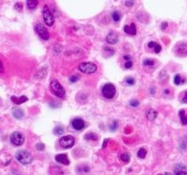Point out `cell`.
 <instances>
[{
    "label": "cell",
    "mask_w": 187,
    "mask_h": 175,
    "mask_svg": "<svg viewBox=\"0 0 187 175\" xmlns=\"http://www.w3.org/2000/svg\"><path fill=\"white\" fill-rule=\"evenodd\" d=\"M49 88H50V90L52 91V93L59 99H64L66 97V92H65L64 88L57 80H56V79L52 80L50 82Z\"/></svg>",
    "instance_id": "obj_1"
},
{
    "label": "cell",
    "mask_w": 187,
    "mask_h": 175,
    "mask_svg": "<svg viewBox=\"0 0 187 175\" xmlns=\"http://www.w3.org/2000/svg\"><path fill=\"white\" fill-rule=\"evenodd\" d=\"M16 158L18 160V162H20L23 165L29 164V163L32 162V160H33V157L30 154V152H28L27 151H25V150L18 151L16 153Z\"/></svg>",
    "instance_id": "obj_2"
},
{
    "label": "cell",
    "mask_w": 187,
    "mask_h": 175,
    "mask_svg": "<svg viewBox=\"0 0 187 175\" xmlns=\"http://www.w3.org/2000/svg\"><path fill=\"white\" fill-rule=\"evenodd\" d=\"M102 95L106 99H113L115 95H116V88L111 83H107L102 87Z\"/></svg>",
    "instance_id": "obj_3"
},
{
    "label": "cell",
    "mask_w": 187,
    "mask_h": 175,
    "mask_svg": "<svg viewBox=\"0 0 187 175\" xmlns=\"http://www.w3.org/2000/svg\"><path fill=\"white\" fill-rule=\"evenodd\" d=\"M79 69L85 74H92L97 71V66L92 62H83L79 65Z\"/></svg>",
    "instance_id": "obj_4"
},
{
    "label": "cell",
    "mask_w": 187,
    "mask_h": 175,
    "mask_svg": "<svg viewBox=\"0 0 187 175\" xmlns=\"http://www.w3.org/2000/svg\"><path fill=\"white\" fill-rule=\"evenodd\" d=\"M42 15H43V18H44V22L47 26H52L55 23V19L52 13L50 12L49 7L46 5L42 10Z\"/></svg>",
    "instance_id": "obj_5"
},
{
    "label": "cell",
    "mask_w": 187,
    "mask_h": 175,
    "mask_svg": "<svg viewBox=\"0 0 187 175\" xmlns=\"http://www.w3.org/2000/svg\"><path fill=\"white\" fill-rule=\"evenodd\" d=\"M75 144V138L72 135H67L60 140V145L64 149H69Z\"/></svg>",
    "instance_id": "obj_6"
},
{
    "label": "cell",
    "mask_w": 187,
    "mask_h": 175,
    "mask_svg": "<svg viewBox=\"0 0 187 175\" xmlns=\"http://www.w3.org/2000/svg\"><path fill=\"white\" fill-rule=\"evenodd\" d=\"M10 141L15 146H21L25 141V136L21 132L16 131L10 135Z\"/></svg>",
    "instance_id": "obj_7"
},
{
    "label": "cell",
    "mask_w": 187,
    "mask_h": 175,
    "mask_svg": "<svg viewBox=\"0 0 187 175\" xmlns=\"http://www.w3.org/2000/svg\"><path fill=\"white\" fill-rule=\"evenodd\" d=\"M35 31L36 33L44 40H48L49 38V33L48 31V29L46 28L45 26H43L42 24H38L35 26Z\"/></svg>",
    "instance_id": "obj_8"
},
{
    "label": "cell",
    "mask_w": 187,
    "mask_h": 175,
    "mask_svg": "<svg viewBox=\"0 0 187 175\" xmlns=\"http://www.w3.org/2000/svg\"><path fill=\"white\" fill-rule=\"evenodd\" d=\"M174 51L179 57H186L187 56V42H181L177 44L174 49Z\"/></svg>",
    "instance_id": "obj_9"
},
{
    "label": "cell",
    "mask_w": 187,
    "mask_h": 175,
    "mask_svg": "<svg viewBox=\"0 0 187 175\" xmlns=\"http://www.w3.org/2000/svg\"><path fill=\"white\" fill-rule=\"evenodd\" d=\"M71 124H72V127L76 129V130H81L85 128V122L83 120L81 119H75L72 121V122H71Z\"/></svg>",
    "instance_id": "obj_10"
},
{
    "label": "cell",
    "mask_w": 187,
    "mask_h": 175,
    "mask_svg": "<svg viewBox=\"0 0 187 175\" xmlns=\"http://www.w3.org/2000/svg\"><path fill=\"white\" fill-rule=\"evenodd\" d=\"M106 40L109 44H116L119 40V35L117 33H115L113 31L110 32L107 37H106Z\"/></svg>",
    "instance_id": "obj_11"
},
{
    "label": "cell",
    "mask_w": 187,
    "mask_h": 175,
    "mask_svg": "<svg viewBox=\"0 0 187 175\" xmlns=\"http://www.w3.org/2000/svg\"><path fill=\"white\" fill-rule=\"evenodd\" d=\"M55 160H57V162H60L63 165H68L69 164V160L67 156V154H57L56 157H55Z\"/></svg>",
    "instance_id": "obj_12"
},
{
    "label": "cell",
    "mask_w": 187,
    "mask_h": 175,
    "mask_svg": "<svg viewBox=\"0 0 187 175\" xmlns=\"http://www.w3.org/2000/svg\"><path fill=\"white\" fill-rule=\"evenodd\" d=\"M124 32L128 35H136L137 33V29H136V26H135V24L134 23H132L131 25H126L124 26Z\"/></svg>",
    "instance_id": "obj_13"
},
{
    "label": "cell",
    "mask_w": 187,
    "mask_h": 175,
    "mask_svg": "<svg viewBox=\"0 0 187 175\" xmlns=\"http://www.w3.org/2000/svg\"><path fill=\"white\" fill-rule=\"evenodd\" d=\"M174 174L176 175L187 174V167L183 164H177L174 168Z\"/></svg>",
    "instance_id": "obj_14"
},
{
    "label": "cell",
    "mask_w": 187,
    "mask_h": 175,
    "mask_svg": "<svg viewBox=\"0 0 187 175\" xmlns=\"http://www.w3.org/2000/svg\"><path fill=\"white\" fill-rule=\"evenodd\" d=\"M27 99H27L26 96H21L20 98H17V97H15V96H13V97L11 98V100H12L15 104H18V105L24 103V102L27 101Z\"/></svg>",
    "instance_id": "obj_15"
},
{
    "label": "cell",
    "mask_w": 187,
    "mask_h": 175,
    "mask_svg": "<svg viewBox=\"0 0 187 175\" xmlns=\"http://www.w3.org/2000/svg\"><path fill=\"white\" fill-rule=\"evenodd\" d=\"M47 72H48V68L47 67H44V68H42L37 74H36V78L38 79H44L46 76H47Z\"/></svg>",
    "instance_id": "obj_16"
},
{
    "label": "cell",
    "mask_w": 187,
    "mask_h": 175,
    "mask_svg": "<svg viewBox=\"0 0 187 175\" xmlns=\"http://www.w3.org/2000/svg\"><path fill=\"white\" fill-rule=\"evenodd\" d=\"M148 47H149V48H153L155 53H160L161 50H162V47L159 45V44L156 43V42H154V41L149 42V43H148Z\"/></svg>",
    "instance_id": "obj_17"
},
{
    "label": "cell",
    "mask_w": 187,
    "mask_h": 175,
    "mask_svg": "<svg viewBox=\"0 0 187 175\" xmlns=\"http://www.w3.org/2000/svg\"><path fill=\"white\" fill-rule=\"evenodd\" d=\"M146 117L149 121H154L157 117V112L152 109H149L146 112Z\"/></svg>",
    "instance_id": "obj_18"
},
{
    "label": "cell",
    "mask_w": 187,
    "mask_h": 175,
    "mask_svg": "<svg viewBox=\"0 0 187 175\" xmlns=\"http://www.w3.org/2000/svg\"><path fill=\"white\" fill-rule=\"evenodd\" d=\"M13 116L15 117L16 119H22L24 116V111L21 109H14L13 110Z\"/></svg>",
    "instance_id": "obj_19"
},
{
    "label": "cell",
    "mask_w": 187,
    "mask_h": 175,
    "mask_svg": "<svg viewBox=\"0 0 187 175\" xmlns=\"http://www.w3.org/2000/svg\"><path fill=\"white\" fill-rule=\"evenodd\" d=\"M38 0H27V8H28V9H30V10L35 9V8L38 7Z\"/></svg>",
    "instance_id": "obj_20"
},
{
    "label": "cell",
    "mask_w": 187,
    "mask_h": 175,
    "mask_svg": "<svg viewBox=\"0 0 187 175\" xmlns=\"http://www.w3.org/2000/svg\"><path fill=\"white\" fill-rule=\"evenodd\" d=\"M111 17H112V19H113L114 22H119L121 18V15L118 11H114L111 15Z\"/></svg>",
    "instance_id": "obj_21"
},
{
    "label": "cell",
    "mask_w": 187,
    "mask_h": 175,
    "mask_svg": "<svg viewBox=\"0 0 187 175\" xmlns=\"http://www.w3.org/2000/svg\"><path fill=\"white\" fill-rule=\"evenodd\" d=\"M179 115H180V119H181V121L183 125H187V116L185 115V111L184 110H181L179 112Z\"/></svg>",
    "instance_id": "obj_22"
},
{
    "label": "cell",
    "mask_w": 187,
    "mask_h": 175,
    "mask_svg": "<svg viewBox=\"0 0 187 175\" xmlns=\"http://www.w3.org/2000/svg\"><path fill=\"white\" fill-rule=\"evenodd\" d=\"M146 154H147V151L144 148H141L137 152V156L141 159H144L146 157Z\"/></svg>",
    "instance_id": "obj_23"
},
{
    "label": "cell",
    "mask_w": 187,
    "mask_h": 175,
    "mask_svg": "<svg viewBox=\"0 0 187 175\" xmlns=\"http://www.w3.org/2000/svg\"><path fill=\"white\" fill-rule=\"evenodd\" d=\"M64 132V128L62 126H57L54 129V133L56 135H61Z\"/></svg>",
    "instance_id": "obj_24"
},
{
    "label": "cell",
    "mask_w": 187,
    "mask_h": 175,
    "mask_svg": "<svg viewBox=\"0 0 187 175\" xmlns=\"http://www.w3.org/2000/svg\"><path fill=\"white\" fill-rule=\"evenodd\" d=\"M85 139H86V140H98V137H97L96 134L91 132V133H89V134H86V135H85Z\"/></svg>",
    "instance_id": "obj_25"
},
{
    "label": "cell",
    "mask_w": 187,
    "mask_h": 175,
    "mask_svg": "<svg viewBox=\"0 0 187 175\" xmlns=\"http://www.w3.org/2000/svg\"><path fill=\"white\" fill-rule=\"evenodd\" d=\"M142 64H143V66H145V67H152V66H153L154 61L152 60H150V58H147V60H143Z\"/></svg>",
    "instance_id": "obj_26"
},
{
    "label": "cell",
    "mask_w": 187,
    "mask_h": 175,
    "mask_svg": "<svg viewBox=\"0 0 187 175\" xmlns=\"http://www.w3.org/2000/svg\"><path fill=\"white\" fill-rule=\"evenodd\" d=\"M120 158L124 162H128L129 160H130V155H129V153H122V154H121Z\"/></svg>",
    "instance_id": "obj_27"
},
{
    "label": "cell",
    "mask_w": 187,
    "mask_h": 175,
    "mask_svg": "<svg viewBox=\"0 0 187 175\" xmlns=\"http://www.w3.org/2000/svg\"><path fill=\"white\" fill-rule=\"evenodd\" d=\"M125 82L128 84V85H134L135 84V79L132 77H127L125 79Z\"/></svg>",
    "instance_id": "obj_28"
},
{
    "label": "cell",
    "mask_w": 187,
    "mask_h": 175,
    "mask_svg": "<svg viewBox=\"0 0 187 175\" xmlns=\"http://www.w3.org/2000/svg\"><path fill=\"white\" fill-rule=\"evenodd\" d=\"M174 84H176V85H180V84H181L182 79H181V77H180V75H179V74H177V75L174 77Z\"/></svg>",
    "instance_id": "obj_29"
},
{
    "label": "cell",
    "mask_w": 187,
    "mask_h": 175,
    "mask_svg": "<svg viewBox=\"0 0 187 175\" xmlns=\"http://www.w3.org/2000/svg\"><path fill=\"white\" fill-rule=\"evenodd\" d=\"M117 128H118V122H117V121H113V124L110 126V130H112V131H114Z\"/></svg>",
    "instance_id": "obj_30"
},
{
    "label": "cell",
    "mask_w": 187,
    "mask_h": 175,
    "mask_svg": "<svg viewBox=\"0 0 187 175\" xmlns=\"http://www.w3.org/2000/svg\"><path fill=\"white\" fill-rule=\"evenodd\" d=\"M130 105L133 106V107H138L139 106V101L138 100H135V99L131 100L130 101Z\"/></svg>",
    "instance_id": "obj_31"
},
{
    "label": "cell",
    "mask_w": 187,
    "mask_h": 175,
    "mask_svg": "<svg viewBox=\"0 0 187 175\" xmlns=\"http://www.w3.org/2000/svg\"><path fill=\"white\" fill-rule=\"evenodd\" d=\"M79 79H80V77L77 76V75H76V76H72V77H70V78H69V81H70V82H72V83H74V82L78 81Z\"/></svg>",
    "instance_id": "obj_32"
},
{
    "label": "cell",
    "mask_w": 187,
    "mask_h": 175,
    "mask_svg": "<svg viewBox=\"0 0 187 175\" xmlns=\"http://www.w3.org/2000/svg\"><path fill=\"white\" fill-rule=\"evenodd\" d=\"M124 67H125L126 68H131L133 67V62H132L131 60H127V62L125 63Z\"/></svg>",
    "instance_id": "obj_33"
},
{
    "label": "cell",
    "mask_w": 187,
    "mask_h": 175,
    "mask_svg": "<svg viewBox=\"0 0 187 175\" xmlns=\"http://www.w3.org/2000/svg\"><path fill=\"white\" fill-rule=\"evenodd\" d=\"M182 102L183 103H187V91L184 92V95L182 98Z\"/></svg>",
    "instance_id": "obj_34"
},
{
    "label": "cell",
    "mask_w": 187,
    "mask_h": 175,
    "mask_svg": "<svg viewBox=\"0 0 187 175\" xmlns=\"http://www.w3.org/2000/svg\"><path fill=\"white\" fill-rule=\"evenodd\" d=\"M37 149L38 151H42V150H44V144H42V143H38L37 145Z\"/></svg>",
    "instance_id": "obj_35"
},
{
    "label": "cell",
    "mask_w": 187,
    "mask_h": 175,
    "mask_svg": "<svg viewBox=\"0 0 187 175\" xmlns=\"http://www.w3.org/2000/svg\"><path fill=\"white\" fill-rule=\"evenodd\" d=\"M133 5V0H127L126 1V6L127 7H131Z\"/></svg>",
    "instance_id": "obj_36"
},
{
    "label": "cell",
    "mask_w": 187,
    "mask_h": 175,
    "mask_svg": "<svg viewBox=\"0 0 187 175\" xmlns=\"http://www.w3.org/2000/svg\"><path fill=\"white\" fill-rule=\"evenodd\" d=\"M3 72H4V66H3L2 61L0 60V74H1V73H3Z\"/></svg>",
    "instance_id": "obj_37"
},
{
    "label": "cell",
    "mask_w": 187,
    "mask_h": 175,
    "mask_svg": "<svg viewBox=\"0 0 187 175\" xmlns=\"http://www.w3.org/2000/svg\"><path fill=\"white\" fill-rule=\"evenodd\" d=\"M167 26H168L167 22H163V25H162V29H163V30H164V29L167 27Z\"/></svg>",
    "instance_id": "obj_38"
},
{
    "label": "cell",
    "mask_w": 187,
    "mask_h": 175,
    "mask_svg": "<svg viewBox=\"0 0 187 175\" xmlns=\"http://www.w3.org/2000/svg\"><path fill=\"white\" fill-rule=\"evenodd\" d=\"M15 7H16L18 10H20V9H22V5H21V4H17V5L15 6Z\"/></svg>",
    "instance_id": "obj_39"
},
{
    "label": "cell",
    "mask_w": 187,
    "mask_h": 175,
    "mask_svg": "<svg viewBox=\"0 0 187 175\" xmlns=\"http://www.w3.org/2000/svg\"><path fill=\"white\" fill-rule=\"evenodd\" d=\"M123 58H124V60H125L126 61H127V60H131V57H130V56H128V55L124 56Z\"/></svg>",
    "instance_id": "obj_40"
},
{
    "label": "cell",
    "mask_w": 187,
    "mask_h": 175,
    "mask_svg": "<svg viewBox=\"0 0 187 175\" xmlns=\"http://www.w3.org/2000/svg\"><path fill=\"white\" fill-rule=\"evenodd\" d=\"M107 141H108V140L106 139V140H105V142H104V144H103V148H105V147H106V144H107Z\"/></svg>",
    "instance_id": "obj_41"
}]
</instances>
